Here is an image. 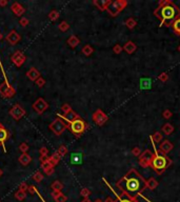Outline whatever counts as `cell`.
Returning <instances> with one entry per match:
<instances>
[{"label": "cell", "mask_w": 180, "mask_h": 202, "mask_svg": "<svg viewBox=\"0 0 180 202\" xmlns=\"http://www.w3.org/2000/svg\"><path fill=\"white\" fill-rule=\"evenodd\" d=\"M116 186L121 190L122 195L127 198L136 199L147 187V180L137 169H131L121 179L117 181Z\"/></svg>", "instance_id": "1"}, {"label": "cell", "mask_w": 180, "mask_h": 202, "mask_svg": "<svg viewBox=\"0 0 180 202\" xmlns=\"http://www.w3.org/2000/svg\"><path fill=\"white\" fill-rule=\"evenodd\" d=\"M154 15L160 20V26H171L180 18V9L170 0H162L154 11Z\"/></svg>", "instance_id": "2"}, {"label": "cell", "mask_w": 180, "mask_h": 202, "mask_svg": "<svg viewBox=\"0 0 180 202\" xmlns=\"http://www.w3.org/2000/svg\"><path fill=\"white\" fill-rule=\"evenodd\" d=\"M154 148H155V153H154V158H153L151 167L157 174L160 175V174L164 173L165 169L172 164V160L168 157H166L164 154L157 151L156 146H155V143H154Z\"/></svg>", "instance_id": "3"}, {"label": "cell", "mask_w": 180, "mask_h": 202, "mask_svg": "<svg viewBox=\"0 0 180 202\" xmlns=\"http://www.w3.org/2000/svg\"><path fill=\"white\" fill-rule=\"evenodd\" d=\"M126 5H127L126 0H116V1H111L110 4L108 5V8H106V11H108L111 16L115 17V16H117L121 11H123Z\"/></svg>", "instance_id": "4"}, {"label": "cell", "mask_w": 180, "mask_h": 202, "mask_svg": "<svg viewBox=\"0 0 180 202\" xmlns=\"http://www.w3.org/2000/svg\"><path fill=\"white\" fill-rule=\"evenodd\" d=\"M67 128H69L73 134L76 135V137H79L85 131V122L82 119L79 118L77 120L69 123V124H67Z\"/></svg>", "instance_id": "5"}, {"label": "cell", "mask_w": 180, "mask_h": 202, "mask_svg": "<svg viewBox=\"0 0 180 202\" xmlns=\"http://www.w3.org/2000/svg\"><path fill=\"white\" fill-rule=\"evenodd\" d=\"M49 127L54 134L57 135V136H59V135H61L65 130H67V124L63 122L62 119L57 118L51 123V124H50Z\"/></svg>", "instance_id": "6"}, {"label": "cell", "mask_w": 180, "mask_h": 202, "mask_svg": "<svg viewBox=\"0 0 180 202\" xmlns=\"http://www.w3.org/2000/svg\"><path fill=\"white\" fill-rule=\"evenodd\" d=\"M153 158H154V153L150 150L144 151L143 153H141V155L139 156V164L142 167H149L151 166Z\"/></svg>", "instance_id": "7"}, {"label": "cell", "mask_w": 180, "mask_h": 202, "mask_svg": "<svg viewBox=\"0 0 180 202\" xmlns=\"http://www.w3.org/2000/svg\"><path fill=\"white\" fill-rule=\"evenodd\" d=\"M26 110H24L20 104H18V103L17 104H15V105H13L12 109L10 110V115L17 121L20 120L22 117L26 116Z\"/></svg>", "instance_id": "8"}, {"label": "cell", "mask_w": 180, "mask_h": 202, "mask_svg": "<svg viewBox=\"0 0 180 202\" xmlns=\"http://www.w3.org/2000/svg\"><path fill=\"white\" fill-rule=\"evenodd\" d=\"M47 107H49V104H47V102L43 99V98H38V99L33 103V110L39 115L44 113L47 110Z\"/></svg>", "instance_id": "9"}, {"label": "cell", "mask_w": 180, "mask_h": 202, "mask_svg": "<svg viewBox=\"0 0 180 202\" xmlns=\"http://www.w3.org/2000/svg\"><path fill=\"white\" fill-rule=\"evenodd\" d=\"M26 55H24L21 50H16L14 54L11 56V60H12V62L14 63L17 68H20L22 64L26 62Z\"/></svg>", "instance_id": "10"}, {"label": "cell", "mask_w": 180, "mask_h": 202, "mask_svg": "<svg viewBox=\"0 0 180 202\" xmlns=\"http://www.w3.org/2000/svg\"><path fill=\"white\" fill-rule=\"evenodd\" d=\"M93 120L98 126H102L104 123L108 121V116L104 114L101 110H97L94 114H93Z\"/></svg>", "instance_id": "11"}, {"label": "cell", "mask_w": 180, "mask_h": 202, "mask_svg": "<svg viewBox=\"0 0 180 202\" xmlns=\"http://www.w3.org/2000/svg\"><path fill=\"white\" fill-rule=\"evenodd\" d=\"M5 39L11 45H16L20 40H21V36H20L15 30H12V31L6 35Z\"/></svg>", "instance_id": "12"}, {"label": "cell", "mask_w": 180, "mask_h": 202, "mask_svg": "<svg viewBox=\"0 0 180 202\" xmlns=\"http://www.w3.org/2000/svg\"><path fill=\"white\" fill-rule=\"evenodd\" d=\"M9 137H10V134H9L8 130L2 125V123H0V145L2 146L4 153H6L5 146H4V142L9 139Z\"/></svg>", "instance_id": "13"}, {"label": "cell", "mask_w": 180, "mask_h": 202, "mask_svg": "<svg viewBox=\"0 0 180 202\" xmlns=\"http://www.w3.org/2000/svg\"><path fill=\"white\" fill-rule=\"evenodd\" d=\"M57 116H58L60 119H62V120L67 121L68 123H71V122H73V121H75V120H77V119L80 118V117H79V115L77 114V113H75L74 111H71L70 113L67 114V115H60V114H58Z\"/></svg>", "instance_id": "14"}, {"label": "cell", "mask_w": 180, "mask_h": 202, "mask_svg": "<svg viewBox=\"0 0 180 202\" xmlns=\"http://www.w3.org/2000/svg\"><path fill=\"white\" fill-rule=\"evenodd\" d=\"M174 148V145H173V143L171 141H168V140H164L163 142H161L160 145H159V152L162 154H168L170 153L171 151Z\"/></svg>", "instance_id": "15"}, {"label": "cell", "mask_w": 180, "mask_h": 202, "mask_svg": "<svg viewBox=\"0 0 180 202\" xmlns=\"http://www.w3.org/2000/svg\"><path fill=\"white\" fill-rule=\"evenodd\" d=\"M11 10H12V12L14 13L17 17H21L24 14V12H26V9H24L19 2H14V3L11 5Z\"/></svg>", "instance_id": "16"}, {"label": "cell", "mask_w": 180, "mask_h": 202, "mask_svg": "<svg viewBox=\"0 0 180 202\" xmlns=\"http://www.w3.org/2000/svg\"><path fill=\"white\" fill-rule=\"evenodd\" d=\"M26 77L29 78L31 81H34L35 82L36 80L38 79L39 77H41V75H40V73H39V71L37 70V68H31L29 70L26 72Z\"/></svg>", "instance_id": "17"}, {"label": "cell", "mask_w": 180, "mask_h": 202, "mask_svg": "<svg viewBox=\"0 0 180 202\" xmlns=\"http://www.w3.org/2000/svg\"><path fill=\"white\" fill-rule=\"evenodd\" d=\"M71 163L75 164V165H78L81 164L83 162V156L81 153H73L71 155Z\"/></svg>", "instance_id": "18"}, {"label": "cell", "mask_w": 180, "mask_h": 202, "mask_svg": "<svg viewBox=\"0 0 180 202\" xmlns=\"http://www.w3.org/2000/svg\"><path fill=\"white\" fill-rule=\"evenodd\" d=\"M110 2H111L110 0H95L93 3H94L100 11H104V10H106V8H108V5L110 4Z\"/></svg>", "instance_id": "19"}, {"label": "cell", "mask_w": 180, "mask_h": 202, "mask_svg": "<svg viewBox=\"0 0 180 202\" xmlns=\"http://www.w3.org/2000/svg\"><path fill=\"white\" fill-rule=\"evenodd\" d=\"M18 160H19V162L21 163L22 165H24V166H26V165H29L31 163L32 161V157L29 155L28 153L26 154H21V155L19 156V158H18Z\"/></svg>", "instance_id": "20"}, {"label": "cell", "mask_w": 180, "mask_h": 202, "mask_svg": "<svg viewBox=\"0 0 180 202\" xmlns=\"http://www.w3.org/2000/svg\"><path fill=\"white\" fill-rule=\"evenodd\" d=\"M136 49H137V47H136V44L133 41H127L123 45V50H125L127 54H133L136 50Z\"/></svg>", "instance_id": "21"}, {"label": "cell", "mask_w": 180, "mask_h": 202, "mask_svg": "<svg viewBox=\"0 0 180 202\" xmlns=\"http://www.w3.org/2000/svg\"><path fill=\"white\" fill-rule=\"evenodd\" d=\"M79 43H80V40H79V38L75 35H72L69 39H68V44H69L72 49H75Z\"/></svg>", "instance_id": "22"}, {"label": "cell", "mask_w": 180, "mask_h": 202, "mask_svg": "<svg viewBox=\"0 0 180 202\" xmlns=\"http://www.w3.org/2000/svg\"><path fill=\"white\" fill-rule=\"evenodd\" d=\"M10 84L8 83V81H3L0 83V96H2V97L4 98V96H5L6 92H8L9 88H10Z\"/></svg>", "instance_id": "23"}, {"label": "cell", "mask_w": 180, "mask_h": 202, "mask_svg": "<svg viewBox=\"0 0 180 202\" xmlns=\"http://www.w3.org/2000/svg\"><path fill=\"white\" fill-rule=\"evenodd\" d=\"M174 126H173L172 124H171V123H165L164 125L162 126V132H163V134H165V135H171L172 134L173 132H174Z\"/></svg>", "instance_id": "24"}, {"label": "cell", "mask_w": 180, "mask_h": 202, "mask_svg": "<svg viewBox=\"0 0 180 202\" xmlns=\"http://www.w3.org/2000/svg\"><path fill=\"white\" fill-rule=\"evenodd\" d=\"M162 137H163V135L161 134L160 132H156L151 136V140L153 143H159V142H161V140H162Z\"/></svg>", "instance_id": "25"}, {"label": "cell", "mask_w": 180, "mask_h": 202, "mask_svg": "<svg viewBox=\"0 0 180 202\" xmlns=\"http://www.w3.org/2000/svg\"><path fill=\"white\" fill-rule=\"evenodd\" d=\"M140 84H141V89H151V79L149 78H143V79L140 80Z\"/></svg>", "instance_id": "26"}, {"label": "cell", "mask_w": 180, "mask_h": 202, "mask_svg": "<svg viewBox=\"0 0 180 202\" xmlns=\"http://www.w3.org/2000/svg\"><path fill=\"white\" fill-rule=\"evenodd\" d=\"M60 159H61V157H60V155H59L58 153H54L53 155L51 156V157H50V162H51L52 164L54 165V166H55V165H57L59 163V161H60Z\"/></svg>", "instance_id": "27"}, {"label": "cell", "mask_w": 180, "mask_h": 202, "mask_svg": "<svg viewBox=\"0 0 180 202\" xmlns=\"http://www.w3.org/2000/svg\"><path fill=\"white\" fill-rule=\"evenodd\" d=\"M51 187H52V190H53V192H61V190L63 189V185H62V183H61L60 181L56 180V181H54V182L52 183Z\"/></svg>", "instance_id": "28"}, {"label": "cell", "mask_w": 180, "mask_h": 202, "mask_svg": "<svg viewBox=\"0 0 180 202\" xmlns=\"http://www.w3.org/2000/svg\"><path fill=\"white\" fill-rule=\"evenodd\" d=\"M81 52H82V54L85 55V56H91V55L93 54V52H94V50H93V47H91L90 44H86L82 47Z\"/></svg>", "instance_id": "29"}, {"label": "cell", "mask_w": 180, "mask_h": 202, "mask_svg": "<svg viewBox=\"0 0 180 202\" xmlns=\"http://www.w3.org/2000/svg\"><path fill=\"white\" fill-rule=\"evenodd\" d=\"M147 189L150 190H155L158 185V182L155 180V178H150L149 180L147 181Z\"/></svg>", "instance_id": "30"}, {"label": "cell", "mask_w": 180, "mask_h": 202, "mask_svg": "<svg viewBox=\"0 0 180 202\" xmlns=\"http://www.w3.org/2000/svg\"><path fill=\"white\" fill-rule=\"evenodd\" d=\"M125 25H126L130 30H132V29H134L136 25H137V21H136L134 18L131 17V18H129V19L125 20Z\"/></svg>", "instance_id": "31"}, {"label": "cell", "mask_w": 180, "mask_h": 202, "mask_svg": "<svg viewBox=\"0 0 180 202\" xmlns=\"http://www.w3.org/2000/svg\"><path fill=\"white\" fill-rule=\"evenodd\" d=\"M15 198L17 199V200H19V201H22V200H24V199L26 198V194L24 192H21V190H18L17 192L15 193Z\"/></svg>", "instance_id": "32"}, {"label": "cell", "mask_w": 180, "mask_h": 202, "mask_svg": "<svg viewBox=\"0 0 180 202\" xmlns=\"http://www.w3.org/2000/svg\"><path fill=\"white\" fill-rule=\"evenodd\" d=\"M33 180L35 181V182H41V181L43 180V175L41 174V172H39V171H37L36 172L35 174L33 175Z\"/></svg>", "instance_id": "33"}, {"label": "cell", "mask_w": 180, "mask_h": 202, "mask_svg": "<svg viewBox=\"0 0 180 202\" xmlns=\"http://www.w3.org/2000/svg\"><path fill=\"white\" fill-rule=\"evenodd\" d=\"M59 18V13L57 12V11H52V12H50L49 14V19L51 20V21H55Z\"/></svg>", "instance_id": "34"}, {"label": "cell", "mask_w": 180, "mask_h": 202, "mask_svg": "<svg viewBox=\"0 0 180 202\" xmlns=\"http://www.w3.org/2000/svg\"><path fill=\"white\" fill-rule=\"evenodd\" d=\"M58 29L60 30L61 32H67L68 30L70 29V25L67 21H62V22H60V24L58 25Z\"/></svg>", "instance_id": "35"}, {"label": "cell", "mask_w": 180, "mask_h": 202, "mask_svg": "<svg viewBox=\"0 0 180 202\" xmlns=\"http://www.w3.org/2000/svg\"><path fill=\"white\" fill-rule=\"evenodd\" d=\"M61 111H62L63 115H67V114H69L71 111H73V110L69 103H64V104L61 106Z\"/></svg>", "instance_id": "36"}, {"label": "cell", "mask_w": 180, "mask_h": 202, "mask_svg": "<svg viewBox=\"0 0 180 202\" xmlns=\"http://www.w3.org/2000/svg\"><path fill=\"white\" fill-rule=\"evenodd\" d=\"M172 26H173V29H174L175 33H177L180 36V18H178V19L173 23Z\"/></svg>", "instance_id": "37"}, {"label": "cell", "mask_w": 180, "mask_h": 202, "mask_svg": "<svg viewBox=\"0 0 180 202\" xmlns=\"http://www.w3.org/2000/svg\"><path fill=\"white\" fill-rule=\"evenodd\" d=\"M57 153H58L59 155H60V157L62 158L63 156L67 155L68 148H67V146H64V145H60V146H59V148H58V151H57Z\"/></svg>", "instance_id": "38"}, {"label": "cell", "mask_w": 180, "mask_h": 202, "mask_svg": "<svg viewBox=\"0 0 180 202\" xmlns=\"http://www.w3.org/2000/svg\"><path fill=\"white\" fill-rule=\"evenodd\" d=\"M56 202H67V200H68V198H67V196L65 195H63L62 193H60V194L58 195V196L56 197L55 199H54Z\"/></svg>", "instance_id": "39"}, {"label": "cell", "mask_w": 180, "mask_h": 202, "mask_svg": "<svg viewBox=\"0 0 180 202\" xmlns=\"http://www.w3.org/2000/svg\"><path fill=\"white\" fill-rule=\"evenodd\" d=\"M19 151L21 152L22 154H26V152L29 151V145H28V143H26V142H22V143H20V145H19Z\"/></svg>", "instance_id": "40"}, {"label": "cell", "mask_w": 180, "mask_h": 202, "mask_svg": "<svg viewBox=\"0 0 180 202\" xmlns=\"http://www.w3.org/2000/svg\"><path fill=\"white\" fill-rule=\"evenodd\" d=\"M35 82L38 88H43V86L45 85V80H44V78H42V77H39Z\"/></svg>", "instance_id": "41"}, {"label": "cell", "mask_w": 180, "mask_h": 202, "mask_svg": "<svg viewBox=\"0 0 180 202\" xmlns=\"http://www.w3.org/2000/svg\"><path fill=\"white\" fill-rule=\"evenodd\" d=\"M117 196H118V195H117ZM116 202H137V200H136V199L127 198V197H125V198H121V197L118 196V200L116 201Z\"/></svg>", "instance_id": "42"}, {"label": "cell", "mask_w": 180, "mask_h": 202, "mask_svg": "<svg viewBox=\"0 0 180 202\" xmlns=\"http://www.w3.org/2000/svg\"><path fill=\"white\" fill-rule=\"evenodd\" d=\"M52 167H54V165L50 162V160L47 162H44V163H41V169H43V171H47V169H52Z\"/></svg>", "instance_id": "43"}, {"label": "cell", "mask_w": 180, "mask_h": 202, "mask_svg": "<svg viewBox=\"0 0 180 202\" xmlns=\"http://www.w3.org/2000/svg\"><path fill=\"white\" fill-rule=\"evenodd\" d=\"M172 116H173V113L170 111V110H165V111H163L162 117L164 119H170V118H172Z\"/></svg>", "instance_id": "44"}, {"label": "cell", "mask_w": 180, "mask_h": 202, "mask_svg": "<svg viewBox=\"0 0 180 202\" xmlns=\"http://www.w3.org/2000/svg\"><path fill=\"white\" fill-rule=\"evenodd\" d=\"M29 20L26 17H22L19 21V24L21 25V26H26V25H29Z\"/></svg>", "instance_id": "45"}, {"label": "cell", "mask_w": 180, "mask_h": 202, "mask_svg": "<svg viewBox=\"0 0 180 202\" xmlns=\"http://www.w3.org/2000/svg\"><path fill=\"white\" fill-rule=\"evenodd\" d=\"M29 190V185L26 184V182H21L19 185V190H21V192H24L26 193V190Z\"/></svg>", "instance_id": "46"}, {"label": "cell", "mask_w": 180, "mask_h": 202, "mask_svg": "<svg viewBox=\"0 0 180 202\" xmlns=\"http://www.w3.org/2000/svg\"><path fill=\"white\" fill-rule=\"evenodd\" d=\"M122 50H123V47H122L121 45H119V44H116L115 47H113V50H114L115 54H120Z\"/></svg>", "instance_id": "47"}, {"label": "cell", "mask_w": 180, "mask_h": 202, "mask_svg": "<svg viewBox=\"0 0 180 202\" xmlns=\"http://www.w3.org/2000/svg\"><path fill=\"white\" fill-rule=\"evenodd\" d=\"M39 153H40V156H47L49 155V150H47L45 146H42L39 150Z\"/></svg>", "instance_id": "48"}, {"label": "cell", "mask_w": 180, "mask_h": 202, "mask_svg": "<svg viewBox=\"0 0 180 202\" xmlns=\"http://www.w3.org/2000/svg\"><path fill=\"white\" fill-rule=\"evenodd\" d=\"M80 194H81V196L84 197V198H88V195L91 194V192H90V190H88V189H82L80 192Z\"/></svg>", "instance_id": "49"}, {"label": "cell", "mask_w": 180, "mask_h": 202, "mask_svg": "<svg viewBox=\"0 0 180 202\" xmlns=\"http://www.w3.org/2000/svg\"><path fill=\"white\" fill-rule=\"evenodd\" d=\"M158 78H159V80H160V81L165 82V81H168V74H165V73H162V74H160V76H159Z\"/></svg>", "instance_id": "50"}, {"label": "cell", "mask_w": 180, "mask_h": 202, "mask_svg": "<svg viewBox=\"0 0 180 202\" xmlns=\"http://www.w3.org/2000/svg\"><path fill=\"white\" fill-rule=\"evenodd\" d=\"M132 154H133L134 156H140V155H141V151H140V148H139L138 146L134 148L133 150H132Z\"/></svg>", "instance_id": "51"}, {"label": "cell", "mask_w": 180, "mask_h": 202, "mask_svg": "<svg viewBox=\"0 0 180 202\" xmlns=\"http://www.w3.org/2000/svg\"><path fill=\"white\" fill-rule=\"evenodd\" d=\"M39 160H40V162H41V163H44V162L49 161V160H50V157H49V155H47V156H40V157H39Z\"/></svg>", "instance_id": "52"}, {"label": "cell", "mask_w": 180, "mask_h": 202, "mask_svg": "<svg viewBox=\"0 0 180 202\" xmlns=\"http://www.w3.org/2000/svg\"><path fill=\"white\" fill-rule=\"evenodd\" d=\"M29 194L31 195H34V194H36V192H37V190H36V187L34 186V185H29Z\"/></svg>", "instance_id": "53"}, {"label": "cell", "mask_w": 180, "mask_h": 202, "mask_svg": "<svg viewBox=\"0 0 180 202\" xmlns=\"http://www.w3.org/2000/svg\"><path fill=\"white\" fill-rule=\"evenodd\" d=\"M8 0H0V6H2V8H4V6L8 5Z\"/></svg>", "instance_id": "54"}, {"label": "cell", "mask_w": 180, "mask_h": 202, "mask_svg": "<svg viewBox=\"0 0 180 202\" xmlns=\"http://www.w3.org/2000/svg\"><path fill=\"white\" fill-rule=\"evenodd\" d=\"M44 173L47 174V175H52V174L54 173V167H52V169H47V171H44Z\"/></svg>", "instance_id": "55"}, {"label": "cell", "mask_w": 180, "mask_h": 202, "mask_svg": "<svg viewBox=\"0 0 180 202\" xmlns=\"http://www.w3.org/2000/svg\"><path fill=\"white\" fill-rule=\"evenodd\" d=\"M60 193H61V192H53V193H52V196H53V198L55 199L56 197L58 196L59 194H60Z\"/></svg>", "instance_id": "56"}, {"label": "cell", "mask_w": 180, "mask_h": 202, "mask_svg": "<svg viewBox=\"0 0 180 202\" xmlns=\"http://www.w3.org/2000/svg\"><path fill=\"white\" fill-rule=\"evenodd\" d=\"M106 202H116V201L113 200V198H111V197H108V198L106 199Z\"/></svg>", "instance_id": "57"}, {"label": "cell", "mask_w": 180, "mask_h": 202, "mask_svg": "<svg viewBox=\"0 0 180 202\" xmlns=\"http://www.w3.org/2000/svg\"><path fill=\"white\" fill-rule=\"evenodd\" d=\"M82 202H92V201H90V200H88V198H85V199H83V200H82Z\"/></svg>", "instance_id": "58"}, {"label": "cell", "mask_w": 180, "mask_h": 202, "mask_svg": "<svg viewBox=\"0 0 180 202\" xmlns=\"http://www.w3.org/2000/svg\"><path fill=\"white\" fill-rule=\"evenodd\" d=\"M2 175H3V171H2V169H0V177H1Z\"/></svg>", "instance_id": "59"}, {"label": "cell", "mask_w": 180, "mask_h": 202, "mask_svg": "<svg viewBox=\"0 0 180 202\" xmlns=\"http://www.w3.org/2000/svg\"><path fill=\"white\" fill-rule=\"evenodd\" d=\"M95 202H102V200H101V199H96Z\"/></svg>", "instance_id": "60"}, {"label": "cell", "mask_w": 180, "mask_h": 202, "mask_svg": "<svg viewBox=\"0 0 180 202\" xmlns=\"http://www.w3.org/2000/svg\"><path fill=\"white\" fill-rule=\"evenodd\" d=\"M1 39H2V35L0 34V40H1Z\"/></svg>", "instance_id": "61"}, {"label": "cell", "mask_w": 180, "mask_h": 202, "mask_svg": "<svg viewBox=\"0 0 180 202\" xmlns=\"http://www.w3.org/2000/svg\"><path fill=\"white\" fill-rule=\"evenodd\" d=\"M178 50H179V52H180V45H179V47H178Z\"/></svg>", "instance_id": "62"}]
</instances>
